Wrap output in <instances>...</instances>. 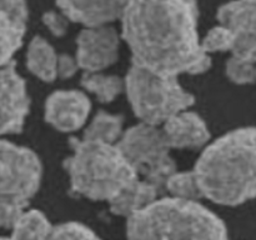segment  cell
Here are the masks:
<instances>
[{"label": "cell", "mask_w": 256, "mask_h": 240, "mask_svg": "<svg viewBox=\"0 0 256 240\" xmlns=\"http://www.w3.org/2000/svg\"><path fill=\"white\" fill-rule=\"evenodd\" d=\"M120 22L132 64L178 78L212 66V56L200 46L196 0H130Z\"/></svg>", "instance_id": "obj_1"}, {"label": "cell", "mask_w": 256, "mask_h": 240, "mask_svg": "<svg viewBox=\"0 0 256 240\" xmlns=\"http://www.w3.org/2000/svg\"><path fill=\"white\" fill-rule=\"evenodd\" d=\"M255 139L254 126L238 128L202 148L192 170L204 199L226 206L254 199Z\"/></svg>", "instance_id": "obj_2"}, {"label": "cell", "mask_w": 256, "mask_h": 240, "mask_svg": "<svg viewBox=\"0 0 256 240\" xmlns=\"http://www.w3.org/2000/svg\"><path fill=\"white\" fill-rule=\"evenodd\" d=\"M126 220V240H230L224 222L200 202L168 195Z\"/></svg>", "instance_id": "obj_3"}, {"label": "cell", "mask_w": 256, "mask_h": 240, "mask_svg": "<svg viewBox=\"0 0 256 240\" xmlns=\"http://www.w3.org/2000/svg\"><path fill=\"white\" fill-rule=\"evenodd\" d=\"M72 154L64 160L70 190L92 202H109L136 172L116 144L70 138Z\"/></svg>", "instance_id": "obj_4"}, {"label": "cell", "mask_w": 256, "mask_h": 240, "mask_svg": "<svg viewBox=\"0 0 256 240\" xmlns=\"http://www.w3.org/2000/svg\"><path fill=\"white\" fill-rule=\"evenodd\" d=\"M124 92L135 116L142 122L162 125L172 115L190 109L195 96L178 76L158 74L132 64L124 78Z\"/></svg>", "instance_id": "obj_5"}, {"label": "cell", "mask_w": 256, "mask_h": 240, "mask_svg": "<svg viewBox=\"0 0 256 240\" xmlns=\"http://www.w3.org/2000/svg\"><path fill=\"white\" fill-rule=\"evenodd\" d=\"M116 146L138 176L162 190L168 178L178 170L159 125L139 122L122 132Z\"/></svg>", "instance_id": "obj_6"}, {"label": "cell", "mask_w": 256, "mask_h": 240, "mask_svg": "<svg viewBox=\"0 0 256 240\" xmlns=\"http://www.w3.org/2000/svg\"><path fill=\"white\" fill-rule=\"evenodd\" d=\"M42 162L30 148L0 138V196L29 204L39 192Z\"/></svg>", "instance_id": "obj_7"}, {"label": "cell", "mask_w": 256, "mask_h": 240, "mask_svg": "<svg viewBox=\"0 0 256 240\" xmlns=\"http://www.w3.org/2000/svg\"><path fill=\"white\" fill-rule=\"evenodd\" d=\"M26 82L16 70L15 60L0 66V138L19 134L30 112Z\"/></svg>", "instance_id": "obj_8"}, {"label": "cell", "mask_w": 256, "mask_h": 240, "mask_svg": "<svg viewBox=\"0 0 256 240\" xmlns=\"http://www.w3.org/2000/svg\"><path fill=\"white\" fill-rule=\"evenodd\" d=\"M120 32L112 24L84 26L76 36L75 59L84 72H102L119 59Z\"/></svg>", "instance_id": "obj_9"}, {"label": "cell", "mask_w": 256, "mask_h": 240, "mask_svg": "<svg viewBox=\"0 0 256 240\" xmlns=\"http://www.w3.org/2000/svg\"><path fill=\"white\" fill-rule=\"evenodd\" d=\"M216 19L234 36V48L230 54L256 60V0L225 2L218 9Z\"/></svg>", "instance_id": "obj_10"}, {"label": "cell", "mask_w": 256, "mask_h": 240, "mask_svg": "<svg viewBox=\"0 0 256 240\" xmlns=\"http://www.w3.org/2000/svg\"><path fill=\"white\" fill-rule=\"evenodd\" d=\"M92 102L86 92L76 89H60L52 92L44 104V119L60 132H75L86 125Z\"/></svg>", "instance_id": "obj_11"}, {"label": "cell", "mask_w": 256, "mask_h": 240, "mask_svg": "<svg viewBox=\"0 0 256 240\" xmlns=\"http://www.w3.org/2000/svg\"><path fill=\"white\" fill-rule=\"evenodd\" d=\"M160 128L170 149H202L212 139L206 122L190 109L172 115Z\"/></svg>", "instance_id": "obj_12"}, {"label": "cell", "mask_w": 256, "mask_h": 240, "mask_svg": "<svg viewBox=\"0 0 256 240\" xmlns=\"http://www.w3.org/2000/svg\"><path fill=\"white\" fill-rule=\"evenodd\" d=\"M28 20L26 0H0V66L12 62L24 44Z\"/></svg>", "instance_id": "obj_13"}, {"label": "cell", "mask_w": 256, "mask_h": 240, "mask_svg": "<svg viewBox=\"0 0 256 240\" xmlns=\"http://www.w3.org/2000/svg\"><path fill=\"white\" fill-rule=\"evenodd\" d=\"M130 0H55L58 9L82 26L112 24L120 20Z\"/></svg>", "instance_id": "obj_14"}, {"label": "cell", "mask_w": 256, "mask_h": 240, "mask_svg": "<svg viewBox=\"0 0 256 240\" xmlns=\"http://www.w3.org/2000/svg\"><path fill=\"white\" fill-rule=\"evenodd\" d=\"M162 194L164 190L162 188L136 175L124 185L108 204L112 214L128 219L162 196Z\"/></svg>", "instance_id": "obj_15"}, {"label": "cell", "mask_w": 256, "mask_h": 240, "mask_svg": "<svg viewBox=\"0 0 256 240\" xmlns=\"http://www.w3.org/2000/svg\"><path fill=\"white\" fill-rule=\"evenodd\" d=\"M58 52L45 38L35 35L28 44L25 64L34 76L45 82L56 79Z\"/></svg>", "instance_id": "obj_16"}, {"label": "cell", "mask_w": 256, "mask_h": 240, "mask_svg": "<svg viewBox=\"0 0 256 240\" xmlns=\"http://www.w3.org/2000/svg\"><path fill=\"white\" fill-rule=\"evenodd\" d=\"M124 132V118L119 114L100 110L85 126L82 139L100 142L105 144H116Z\"/></svg>", "instance_id": "obj_17"}, {"label": "cell", "mask_w": 256, "mask_h": 240, "mask_svg": "<svg viewBox=\"0 0 256 240\" xmlns=\"http://www.w3.org/2000/svg\"><path fill=\"white\" fill-rule=\"evenodd\" d=\"M80 85L85 92L94 95L102 104H110L124 92V79L119 75L102 72H84Z\"/></svg>", "instance_id": "obj_18"}, {"label": "cell", "mask_w": 256, "mask_h": 240, "mask_svg": "<svg viewBox=\"0 0 256 240\" xmlns=\"http://www.w3.org/2000/svg\"><path fill=\"white\" fill-rule=\"evenodd\" d=\"M54 225L38 209L24 210L12 225L10 240H48Z\"/></svg>", "instance_id": "obj_19"}, {"label": "cell", "mask_w": 256, "mask_h": 240, "mask_svg": "<svg viewBox=\"0 0 256 240\" xmlns=\"http://www.w3.org/2000/svg\"><path fill=\"white\" fill-rule=\"evenodd\" d=\"M164 192H168V196L180 200L200 202L204 199L194 170H188V172L175 170L165 182Z\"/></svg>", "instance_id": "obj_20"}, {"label": "cell", "mask_w": 256, "mask_h": 240, "mask_svg": "<svg viewBox=\"0 0 256 240\" xmlns=\"http://www.w3.org/2000/svg\"><path fill=\"white\" fill-rule=\"evenodd\" d=\"M200 46L208 55L215 52H232L234 48V36L229 29L218 24L212 26L204 38H200Z\"/></svg>", "instance_id": "obj_21"}, {"label": "cell", "mask_w": 256, "mask_h": 240, "mask_svg": "<svg viewBox=\"0 0 256 240\" xmlns=\"http://www.w3.org/2000/svg\"><path fill=\"white\" fill-rule=\"evenodd\" d=\"M225 74L236 85L252 84L256 78V60L232 55L225 64Z\"/></svg>", "instance_id": "obj_22"}, {"label": "cell", "mask_w": 256, "mask_h": 240, "mask_svg": "<svg viewBox=\"0 0 256 240\" xmlns=\"http://www.w3.org/2000/svg\"><path fill=\"white\" fill-rule=\"evenodd\" d=\"M48 240H100V238L82 222H66L54 225Z\"/></svg>", "instance_id": "obj_23"}, {"label": "cell", "mask_w": 256, "mask_h": 240, "mask_svg": "<svg viewBox=\"0 0 256 240\" xmlns=\"http://www.w3.org/2000/svg\"><path fill=\"white\" fill-rule=\"evenodd\" d=\"M28 205L19 200L0 196V229H12Z\"/></svg>", "instance_id": "obj_24"}, {"label": "cell", "mask_w": 256, "mask_h": 240, "mask_svg": "<svg viewBox=\"0 0 256 240\" xmlns=\"http://www.w3.org/2000/svg\"><path fill=\"white\" fill-rule=\"evenodd\" d=\"M42 22L48 32L55 38H62L68 32L70 22L59 9L48 10L42 14Z\"/></svg>", "instance_id": "obj_25"}, {"label": "cell", "mask_w": 256, "mask_h": 240, "mask_svg": "<svg viewBox=\"0 0 256 240\" xmlns=\"http://www.w3.org/2000/svg\"><path fill=\"white\" fill-rule=\"evenodd\" d=\"M79 65H78L75 56L70 54H58L56 60V78L60 79H72V76L76 75L79 72Z\"/></svg>", "instance_id": "obj_26"}, {"label": "cell", "mask_w": 256, "mask_h": 240, "mask_svg": "<svg viewBox=\"0 0 256 240\" xmlns=\"http://www.w3.org/2000/svg\"><path fill=\"white\" fill-rule=\"evenodd\" d=\"M0 240H10L9 236H0Z\"/></svg>", "instance_id": "obj_27"}]
</instances>
